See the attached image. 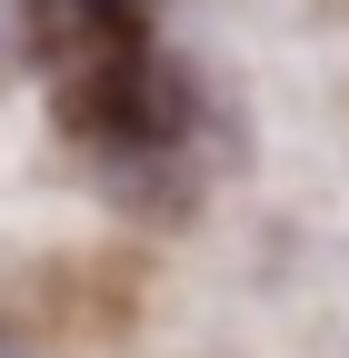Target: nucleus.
<instances>
[{
    "instance_id": "1",
    "label": "nucleus",
    "mask_w": 349,
    "mask_h": 358,
    "mask_svg": "<svg viewBox=\"0 0 349 358\" xmlns=\"http://www.w3.org/2000/svg\"><path fill=\"white\" fill-rule=\"evenodd\" d=\"M70 10H80V20H130L140 0H70Z\"/></svg>"
}]
</instances>
